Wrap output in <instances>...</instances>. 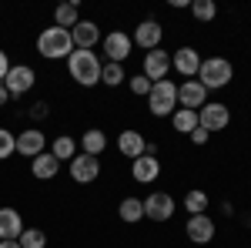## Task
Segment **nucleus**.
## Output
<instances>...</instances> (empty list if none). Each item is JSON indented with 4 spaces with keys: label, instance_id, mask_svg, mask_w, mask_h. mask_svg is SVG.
Here are the masks:
<instances>
[{
    "label": "nucleus",
    "instance_id": "393cba45",
    "mask_svg": "<svg viewBox=\"0 0 251 248\" xmlns=\"http://www.w3.org/2000/svg\"><path fill=\"white\" fill-rule=\"evenodd\" d=\"M171 128L177 134H191L198 128V111H188V108H177L171 114Z\"/></svg>",
    "mask_w": 251,
    "mask_h": 248
},
{
    "label": "nucleus",
    "instance_id": "1a4fd4ad",
    "mask_svg": "<svg viewBox=\"0 0 251 248\" xmlns=\"http://www.w3.org/2000/svg\"><path fill=\"white\" fill-rule=\"evenodd\" d=\"M174 215V198L168 191H151L148 198H144V218H151V221H168Z\"/></svg>",
    "mask_w": 251,
    "mask_h": 248
},
{
    "label": "nucleus",
    "instance_id": "f704fd0d",
    "mask_svg": "<svg viewBox=\"0 0 251 248\" xmlns=\"http://www.w3.org/2000/svg\"><path fill=\"white\" fill-rule=\"evenodd\" d=\"M7 101H10V91H7V87H3V84H0V108H3V104H7Z\"/></svg>",
    "mask_w": 251,
    "mask_h": 248
},
{
    "label": "nucleus",
    "instance_id": "f03ea898",
    "mask_svg": "<svg viewBox=\"0 0 251 248\" xmlns=\"http://www.w3.org/2000/svg\"><path fill=\"white\" fill-rule=\"evenodd\" d=\"M71 51H74V40H71V30H64V27H44L37 34V54L47 60H57V57H71Z\"/></svg>",
    "mask_w": 251,
    "mask_h": 248
},
{
    "label": "nucleus",
    "instance_id": "c9c22d12",
    "mask_svg": "<svg viewBox=\"0 0 251 248\" xmlns=\"http://www.w3.org/2000/svg\"><path fill=\"white\" fill-rule=\"evenodd\" d=\"M0 248H20V242H0Z\"/></svg>",
    "mask_w": 251,
    "mask_h": 248
},
{
    "label": "nucleus",
    "instance_id": "423d86ee",
    "mask_svg": "<svg viewBox=\"0 0 251 248\" xmlns=\"http://www.w3.org/2000/svg\"><path fill=\"white\" fill-rule=\"evenodd\" d=\"M34 81H37L34 67H27V64H10V71L3 77V87L10 91V97H20V94H27V91L34 87Z\"/></svg>",
    "mask_w": 251,
    "mask_h": 248
},
{
    "label": "nucleus",
    "instance_id": "473e14b6",
    "mask_svg": "<svg viewBox=\"0 0 251 248\" xmlns=\"http://www.w3.org/2000/svg\"><path fill=\"white\" fill-rule=\"evenodd\" d=\"M7 71H10V57H7V51H0V84H3Z\"/></svg>",
    "mask_w": 251,
    "mask_h": 248
},
{
    "label": "nucleus",
    "instance_id": "2eb2a0df",
    "mask_svg": "<svg viewBox=\"0 0 251 248\" xmlns=\"http://www.w3.org/2000/svg\"><path fill=\"white\" fill-rule=\"evenodd\" d=\"M171 67L191 81V77H198V71H201V54H198L194 47H177L171 54Z\"/></svg>",
    "mask_w": 251,
    "mask_h": 248
},
{
    "label": "nucleus",
    "instance_id": "412c9836",
    "mask_svg": "<svg viewBox=\"0 0 251 248\" xmlns=\"http://www.w3.org/2000/svg\"><path fill=\"white\" fill-rule=\"evenodd\" d=\"M104 148H107V134L100 131V128H91V131L80 134V151H84V154H94V158H97Z\"/></svg>",
    "mask_w": 251,
    "mask_h": 248
},
{
    "label": "nucleus",
    "instance_id": "6e6552de",
    "mask_svg": "<svg viewBox=\"0 0 251 248\" xmlns=\"http://www.w3.org/2000/svg\"><path fill=\"white\" fill-rule=\"evenodd\" d=\"M100 44H104V54H107L111 64H124L131 57V47H134V40L127 37L124 30H111L107 37H100Z\"/></svg>",
    "mask_w": 251,
    "mask_h": 248
},
{
    "label": "nucleus",
    "instance_id": "f3484780",
    "mask_svg": "<svg viewBox=\"0 0 251 248\" xmlns=\"http://www.w3.org/2000/svg\"><path fill=\"white\" fill-rule=\"evenodd\" d=\"M161 37H164V27L157 20H144V24L134 27V37L131 40L137 47H144V51H154V47H161Z\"/></svg>",
    "mask_w": 251,
    "mask_h": 248
},
{
    "label": "nucleus",
    "instance_id": "9b49d317",
    "mask_svg": "<svg viewBox=\"0 0 251 248\" xmlns=\"http://www.w3.org/2000/svg\"><path fill=\"white\" fill-rule=\"evenodd\" d=\"M47 151V134L40 131V128H27V131L17 134V154H24V158H37V154Z\"/></svg>",
    "mask_w": 251,
    "mask_h": 248
},
{
    "label": "nucleus",
    "instance_id": "f8f14e48",
    "mask_svg": "<svg viewBox=\"0 0 251 248\" xmlns=\"http://www.w3.org/2000/svg\"><path fill=\"white\" fill-rule=\"evenodd\" d=\"M184 235H188V242H194V245H208V242H214V218L211 215H191Z\"/></svg>",
    "mask_w": 251,
    "mask_h": 248
},
{
    "label": "nucleus",
    "instance_id": "b1692460",
    "mask_svg": "<svg viewBox=\"0 0 251 248\" xmlns=\"http://www.w3.org/2000/svg\"><path fill=\"white\" fill-rule=\"evenodd\" d=\"M117 215H121V221L137 225V221L144 218V201H141V198H124V201L117 205Z\"/></svg>",
    "mask_w": 251,
    "mask_h": 248
},
{
    "label": "nucleus",
    "instance_id": "20e7f679",
    "mask_svg": "<svg viewBox=\"0 0 251 248\" xmlns=\"http://www.w3.org/2000/svg\"><path fill=\"white\" fill-rule=\"evenodd\" d=\"M231 77H234V67H231V60H225V57H208V60H201V71H198V81L208 87V91H218V87H228L231 84Z\"/></svg>",
    "mask_w": 251,
    "mask_h": 248
},
{
    "label": "nucleus",
    "instance_id": "dca6fc26",
    "mask_svg": "<svg viewBox=\"0 0 251 248\" xmlns=\"http://www.w3.org/2000/svg\"><path fill=\"white\" fill-rule=\"evenodd\" d=\"M117 151L124 154L127 161H137L141 154L148 151V141H144V134L134 131V128H127V131L117 134Z\"/></svg>",
    "mask_w": 251,
    "mask_h": 248
},
{
    "label": "nucleus",
    "instance_id": "ddd939ff",
    "mask_svg": "<svg viewBox=\"0 0 251 248\" xmlns=\"http://www.w3.org/2000/svg\"><path fill=\"white\" fill-rule=\"evenodd\" d=\"M97 174H100V161H97L94 154L80 151L77 158L71 161V178H74L77 185H91V181H97Z\"/></svg>",
    "mask_w": 251,
    "mask_h": 248
},
{
    "label": "nucleus",
    "instance_id": "6ab92c4d",
    "mask_svg": "<svg viewBox=\"0 0 251 248\" xmlns=\"http://www.w3.org/2000/svg\"><path fill=\"white\" fill-rule=\"evenodd\" d=\"M24 231V218L17 208H0V242H17Z\"/></svg>",
    "mask_w": 251,
    "mask_h": 248
},
{
    "label": "nucleus",
    "instance_id": "c85d7f7f",
    "mask_svg": "<svg viewBox=\"0 0 251 248\" xmlns=\"http://www.w3.org/2000/svg\"><path fill=\"white\" fill-rule=\"evenodd\" d=\"M17 242H20V248H44L47 245V235H44L40 228H24Z\"/></svg>",
    "mask_w": 251,
    "mask_h": 248
},
{
    "label": "nucleus",
    "instance_id": "f257e3e1",
    "mask_svg": "<svg viewBox=\"0 0 251 248\" xmlns=\"http://www.w3.org/2000/svg\"><path fill=\"white\" fill-rule=\"evenodd\" d=\"M100 57H97L94 51H71V57H67V74L77 81L80 87H94L100 84Z\"/></svg>",
    "mask_w": 251,
    "mask_h": 248
},
{
    "label": "nucleus",
    "instance_id": "7ed1b4c3",
    "mask_svg": "<svg viewBox=\"0 0 251 248\" xmlns=\"http://www.w3.org/2000/svg\"><path fill=\"white\" fill-rule=\"evenodd\" d=\"M148 111L154 117H171L177 111V84L174 81H157L154 87H151V94H148Z\"/></svg>",
    "mask_w": 251,
    "mask_h": 248
},
{
    "label": "nucleus",
    "instance_id": "7c9ffc66",
    "mask_svg": "<svg viewBox=\"0 0 251 248\" xmlns=\"http://www.w3.org/2000/svg\"><path fill=\"white\" fill-rule=\"evenodd\" d=\"M127 84H131V94H151V87H154V84H151V81H148V77L144 74H134V77H127Z\"/></svg>",
    "mask_w": 251,
    "mask_h": 248
},
{
    "label": "nucleus",
    "instance_id": "5701e85b",
    "mask_svg": "<svg viewBox=\"0 0 251 248\" xmlns=\"http://www.w3.org/2000/svg\"><path fill=\"white\" fill-rule=\"evenodd\" d=\"M54 24L64 27V30H74V27L80 24L77 3H57V7H54Z\"/></svg>",
    "mask_w": 251,
    "mask_h": 248
},
{
    "label": "nucleus",
    "instance_id": "a211bd4d",
    "mask_svg": "<svg viewBox=\"0 0 251 248\" xmlns=\"http://www.w3.org/2000/svg\"><path fill=\"white\" fill-rule=\"evenodd\" d=\"M71 40H74L77 51H94V44H100V30H97L94 20H80L71 30Z\"/></svg>",
    "mask_w": 251,
    "mask_h": 248
},
{
    "label": "nucleus",
    "instance_id": "2f4dec72",
    "mask_svg": "<svg viewBox=\"0 0 251 248\" xmlns=\"http://www.w3.org/2000/svg\"><path fill=\"white\" fill-rule=\"evenodd\" d=\"M188 138H191L194 144H208V138H211V134H208V131H204V128H201V124H198V128H194V131L188 134Z\"/></svg>",
    "mask_w": 251,
    "mask_h": 248
},
{
    "label": "nucleus",
    "instance_id": "cd10ccee",
    "mask_svg": "<svg viewBox=\"0 0 251 248\" xmlns=\"http://www.w3.org/2000/svg\"><path fill=\"white\" fill-rule=\"evenodd\" d=\"M191 14L201 20V24H208V20L218 17V3H214V0H194V3H191Z\"/></svg>",
    "mask_w": 251,
    "mask_h": 248
},
{
    "label": "nucleus",
    "instance_id": "c756f323",
    "mask_svg": "<svg viewBox=\"0 0 251 248\" xmlns=\"http://www.w3.org/2000/svg\"><path fill=\"white\" fill-rule=\"evenodd\" d=\"M10 154H17V134L0 128V161H7Z\"/></svg>",
    "mask_w": 251,
    "mask_h": 248
},
{
    "label": "nucleus",
    "instance_id": "4468645a",
    "mask_svg": "<svg viewBox=\"0 0 251 248\" xmlns=\"http://www.w3.org/2000/svg\"><path fill=\"white\" fill-rule=\"evenodd\" d=\"M157 174H161V158L157 154H141L137 161H131V178L137 185H151V181H157Z\"/></svg>",
    "mask_w": 251,
    "mask_h": 248
},
{
    "label": "nucleus",
    "instance_id": "72a5a7b5",
    "mask_svg": "<svg viewBox=\"0 0 251 248\" xmlns=\"http://www.w3.org/2000/svg\"><path fill=\"white\" fill-rule=\"evenodd\" d=\"M30 114L37 117V121H40V117H47V104H44V101H37V104L30 108Z\"/></svg>",
    "mask_w": 251,
    "mask_h": 248
},
{
    "label": "nucleus",
    "instance_id": "bb28decb",
    "mask_svg": "<svg viewBox=\"0 0 251 248\" xmlns=\"http://www.w3.org/2000/svg\"><path fill=\"white\" fill-rule=\"evenodd\" d=\"M208 205H211V198L204 194L201 188H194L184 194V208H188V215H204L208 211Z\"/></svg>",
    "mask_w": 251,
    "mask_h": 248
},
{
    "label": "nucleus",
    "instance_id": "0eeeda50",
    "mask_svg": "<svg viewBox=\"0 0 251 248\" xmlns=\"http://www.w3.org/2000/svg\"><path fill=\"white\" fill-rule=\"evenodd\" d=\"M208 104V87L191 77V81H184L181 87H177V108H188V111H201Z\"/></svg>",
    "mask_w": 251,
    "mask_h": 248
},
{
    "label": "nucleus",
    "instance_id": "a878e982",
    "mask_svg": "<svg viewBox=\"0 0 251 248\" xmlns=\"http://www.w3.org/2000/svg\"><path fill=\"white\" fill-rule=\"evenodd\" d=\"M127 74H124V64H111V60H104V67H100V84H107V87H117V84H124Z\"/></svg>",
    "mask_w": 251,
    "mask_h": 248
},
{
    "label": "nucleus",
    "instance_id": "4be33fe9",
    "mask_svg": "<svg viewBox=\"0 0 251 248\" xmlns=\"http://www.w3.org/2000/svg\"><path fill=\"white\" fill-rule=\"evenodd\" d=\"M50 154H54L57 161H74V158H77V141H74L71 134H57L54 144H50Z\"/></svg>",
    "mask_w": 251,
    "mask_h": 248
},
{
    "label": "nucleus",
    "instance_id": "39448f33",
    "mask_svg": "<svg viewBox=\"0 0 251 248\" xmlns=\"http://www.w3.org/2000/svg\"><path fill=\"white\" fill-rule=\"evenodd\" d=\"M198 124H201V128H204L208 134L225 131V128L231 124V111H228V104H221V101H214V104H204V108L198 111Z\"/></svg>",
    "mask_w": 251,
    "mask_h": 248
},
{
    "label": "nucleus",
    "instance_id": "9d476101",
    "mask_svg": "<svg viewBox=\"0 0 251 248\" xmlns=\"http://www.w3.org/2000/svg\"><path fill=\"white\" fill-rule=\"evenodd\" d=\"M168 71H171V54H168V51L154 47V51H148V54H144V71H141V74L148 77L151 84L164 81V77H168Z\"/></svg>",
    "mask_w": 251,
    "mask_h": 248
},
{
    "label": "nucleus",
    "instance_id": "aec40b11",
    "mask_svg": "<svg viewBox=\"0 0 251 248\" xmlns=\"http://www.w3.org/2000/svg\"><path fill=\"white\" fill-rule=\"evenodd\" d=\"M30 171H34V178H40V181H50V178H57L60 161L50 151H44V154H37V158L30 161Z\"/></svg>",
    "mask_w": 251,
    "mask_h": 248
}]
</instances>
